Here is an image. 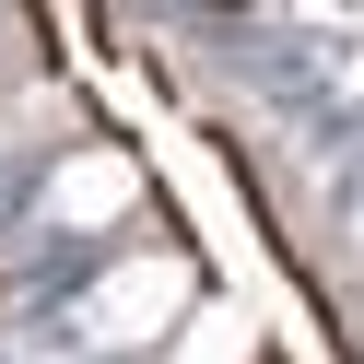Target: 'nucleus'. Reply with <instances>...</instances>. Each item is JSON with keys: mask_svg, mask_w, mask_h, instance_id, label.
Listing matches in <instances>:
<instances>
[{"mask_svg": "<svg viewBox=\"0 0 364 364\" xmlns=\"http://www.w3.org/2000/svg\"><path fill=\"white\" fill-rule=\"evenodd\" d=\"M176 294H188V270H176V259H141V270H118V282L95 294V329L106 341H153L176 317Z\"/></svg>", "mask_w": 364, "mask_h": 364, "instance_id": "f257e3e1", "label": "nucleus"}, {"mask_svg": "<svg viewBox=\"0 0 364 364\" xmlns=\"http://www.w3.org/2000/svg\"><path fill=\"white\" fill-rule=\"evenodd\" d=\"M235 341H247L235 317H200V329H188V364H223V353H235Z\"/></svg>", "mask_w": 364, "mask_h": 364, "instance_id": "7ed1b4c3", "label": "nucleus"}, {"mask_svg": "<svg viewBox=\"0 0 364 364\" xmlns=\"http://www.w3.org/2000/svg\"><path fill=\"white\" fill-rule=\"evenodd\" d=\"M59 223H118L129 212V165L118 153H82V165H59V200H48Z\"/></svg>", "mask_w": 364, "mask_h": 364, "instance_id": "f03ea898", "label": "nucleus"}]
</instances>
